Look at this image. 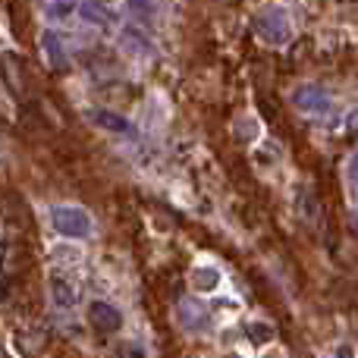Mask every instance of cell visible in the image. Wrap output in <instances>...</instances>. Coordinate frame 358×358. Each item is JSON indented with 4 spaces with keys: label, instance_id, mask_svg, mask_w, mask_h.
Returning <instances> with one entry per match:
<instances>
[{
    "label": "cell",
    "instance_id": "3957f363",
    "mask_svg": "<svg viewBox=\"0 0 358 358\" xmlns=\"http://www.w3.org/2000/svg\"><path fill=\"white\" fill-rule=\"evenodd\" d=\"M88 123L98 126L101 132H110V136H123V138H136V123L126 120L123 113L107 110V107H88L85 110Z\"/></svg>",
    "mask_w": 358,
    "mask_h": 358
},
{
    "label": "cell",
    "instance_id": "7a4b0ae2",
    "mask_svg": "<svg viewBox=\"0 0 358 358\" xmlns=\"http://www.w3.org/2000/svg\"><path fill=\"white\" fill-rule=\"evenodd\" d=\"M255 31H258V38L264 44H271V48H283L292 38L289 16H286L280 6H264V10L255 16Z\"/></svg>",
    "mask_w": 358,
    "mask_h": 358
},
{
    "label": "cell",
    "instance_id": "ba28073f",
    "mask_svg": "<svg viewBox=\"0 0 358 358\" xmlns=\"http://www.w3.org/2000/svg\"><path fill=\"white\" fill-rule=\"evenodd\" d=\"M220 280H223V273L217 271L214 264H195L189 273V283L195 286L198 292H214L217 286H220Z\"/></svg>",
    "mask_w": 358,
    "mask_h": 358
},
{
    "label": "cell",
    "instance_id": "9c48e42d",
    "mask_svg": "<svg viewBox=\"0 0 358 358\" xmlns=\"http://www.w3.org/2000/svg\"><path fill=\"white\" fill-rule=\"evenodd\" d=\"M179 321H182L185 330H208V311L195 302H182L179 305Z\"/></svg>",
    "mask_w": 358,
    "mask_h": 358
},
{
    "label": "cell",
    "instance_id": "9a60e30c",
    "mask_svg": "<svg viewBox=\"0 0 358 358\" xmlns=\"http://www.w3.org/2000/svg\"><path fill=\"white\" fill-rule=\"evenodd\" d=\"M352 229H355V236H358V210H352Z\"/></svg>",
    "mask_w": 358,
    "mask_h": 358
},
{
    "label": "cell",
    "instance_id": "4fadbf2b",
    "mask_svg": "<svg viewBox=\"0 0 358 358\" xmlns=\"http://www.w3.org/2000/svg\"><path fill=\"white\" fill-rule=\"evenodd\" d=\"M349 179H352V185H358V151L352 155V161H349Z\"/></svg>",
    "mask_w": 358,
    "mask_h": 358
},
{
    "label": "cell",
    "instance_id": "52a82bcc",
    "mask_svg": "<svg viewBox=\"0 0 358 358\" xmlns=\"http://www.w3.org/2000/svg\"><path fill=\"white\" fill-rule=\"evenodd\" d=\"M41 54H44V60H48L54 69L66 66V48H63L60 35H57L54 29H44V35H41Z\"/></svg>",
    "mask_w": 358,
    "mask_h": 358
},
{
    "label": "cell",
    "instance_id": "8992f818",
    "mask_svg": "<svg viewBox=\"0 0 358 358\" xmlns=\"http://www.w3.org/2000/svg\"><path fill=\"white\" fill-rule=\"evenodd\" d=\"M292 104L305 113H327L330 110V98L317 85H302L296 94H292Z\"/></svg>",
    "mask_w": 358,
    "mask_h": 358
},
{
    "label": "cell",
    "instance_id": "6da1fadb",
    "mask_svg": "<svg viewBox=\"0 0 358 358\" xmlns=\"http://www.w3.org/2000/svg\"><path fill=\"white\" fill-rule=\"evenodd\" d=\"M50 223H54L57 236L66 242H82L94 233V220L85 208L79 204H57L50 208Z\"/></svg>",
    "mask_w": 358,
    "mask_h": 358
},
{
    "label": "cell",
    "instance_id": "5bb4252c",
    "mask_svg": "<svg viewBox=\"0 0 358 358\" xmlns=\"http://www.w3.org/2000/svg\"><path fill=\"white\" fill-rule=\"evenodd\" d=\"M346 132H358V110H352L346 117Z\"/></svg>",
    "mask_w": 358,
    "mask_h": 358
},
{
    "label": "cell",
    "instance_id": "7c38bea8",
    "mask_svg": "<svg viewBox=\"0 0 358 358\" xmlns=\"http://www.w3.org/2000/svg\"><path fill=\"white\" fill-rule=\"evenodd\" d=\"M73 0H54V3H50V10H48V16L50 19H66L69 13H73Z\"/></svg>",
    "mask_w": 358,
    "mask_h": 358
},
{
    "label": "cell",
    "instance_id": "5b68a950",
    "mask_svg": "<svg viewBox=\"0 0 358 358\" xmlns=\"http://www.w3.org/2000/svg\"><path fill=\"white\" fill-rule=\"evenodd\" d=\"M48 292H50L54 308H60V311H73L76 305H79V289H76V283L69 277L54 273V277L48 280Z\"/></svg>",
    "mask_w": 358,
    "mask_h": 358
},
{
    "label": "cell",
    "instance_id": "277c9868",
    "mask_svg": "<svg viewBox=\"0 0 358 358\" xmlns=\"http://www.w3.org/2000/svg\"><path fill=\"white\" fill-rule=\"evenodd\" d=\"M85 317L98 334H117V330L123 327V311H120L113 302H107V299H94V302H88Z\"/></svg>",
    "mask_w": 358,
    "mask_h": 358
},
{
    "label": "cell",
    "instance_id": "8fae6325",
    "mask_svg": "<svg viewBox=\"0 0 358 358\" xmlns=\"http://www.w3.org/2000/svg\"><path fill=\"white\" fill-rule=\"evenodd\" d=\"M245 334L252 336L255 343H267L273 336V327L271 324H261V321H252V324H245Z\"/></svg>",
    "mask_w": 358,
    "mask_h": 358
},
{
    "label": "cell",
    "instance_id": "30bf717a",
    "mask_svg": "<svg viewBox=\"0 0 358 358\" xmlns=\"http://www.w3.org/2000/svg\"><path fill=\"white\" fill-rule=\"evenodd\" d=\"M79 16L85 19L88 25H104V29L113 22L110 13L104 10V3H101V0H88V3H82V6H79Z\"/></svg>",
    "mask_w": 358,
    "mask_h": 358
},
{
    "label": "cell",
    "instance_id": "2e32d148",
    "mask_svg": "<svg viewBox=\"0 0 358 358\" xmlns=\"http://www.w3.org/2000/svg\"><path fill=\"white\" fill-rule=\"evenodd\" d=\"M101 3H107V0H101Z\"/></svg>",
    "mask_w": 358,
    "mask_h": 358
}]
</instances>
